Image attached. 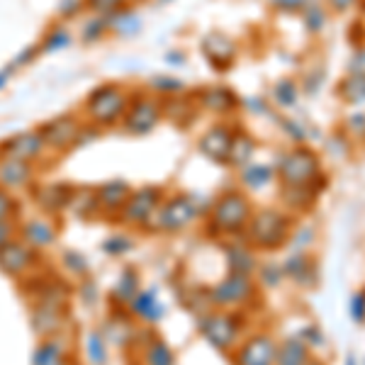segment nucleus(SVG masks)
Returning a JSON list of instances; mask_svg holds the SVG:
<instances>
[{
    "instance_id": "obj_1",
    "label": "nucleus",
    "mask_w": 365,
    "mask_h": 365,
    "mask_svg": "<svg viewBox=\"0 0 365 365\" xmlns=\"http://www.w3.org/2000/svg\"><path fill=\"white\" fill-rule=\"evenodd\" d=\"M200 210L197 202L192 195H173L168 200H163L158 205V210L154 212L149 222H146L144 232L154 234V232H163V234H178L182 229H187L192 222L197 220Z\"/></svg>"
},
{
    "instance_id": "obj_2",
    "label": "nucleus",
    "mask_w": 365,
    "mask_h": 365,
    "mask_svg": "<svg viewBox=\"0 0 365 365\" xmlns=\"http://www.w3.org/2000/svg\"><path fill=\"white\" fill-rule=\"evenodd\" d=\"M246 229H249V239L256 249L275 251L290 239L292 220L287 215H282V212L268 207V210L253 212Z\"/></svg>"
},
{
    "instance_id": "obj_3",
    "label": "nucleus",
    "mask_w": 365,
    "mask_h": 365,
    "mask_svg": "<svg viewBox=\"0 0 365 365\" xmlns=\"http://www.w3.org/2000/svg\"><path fill=\"white\" fill-rule=\"evenodd\" d=\"M251 202L241 192H225L222 197L215 200L212 205V227L220 234H239L241 229H246L251 220Z\"/></svg>"
},
{
    "instance_id": "obj_4",
    "label": "nucleus",
    "mask_w": 365,
    "mask_h": 365,
    "mask_svg": "<svg viewBox=\"0 0 365 365\" xmlns=\"http://www.w3.org/2000/svg\"><path fill=\"white\" fill-rule=\"evenodd\" d=\"M278 175L285 187H302L312 185L319 175V156L312 149L297 146V149L287 151L278 163Z\"/></svg>"
},
{
    "instance_id": "obj_5",
    "label": "nucleus",
    "mask_w": 365,
    "mask_h": 365,
    "mask_svg": "<svg viewBox=\"0 0 365 365\" xmlns=\"http://www.w3.org/2000/svg\"><path fill=\"white\" fill-rule=\"evenodd\" d=\"M197 329L212 349H217L222 353H229L239 344V324L232 314H227V312H207V314H200Z\"/></svg>"
},
{
    "instance_id": "obj_6",
    "label": "nucleus",
    "mask_w": 365,
    "mask_h": 365,
    "mask_svg": "<svg viewBox=\"0 0 365 365\" xmlns=\"http://www.w3.org/2000/svg\"><path fill=\"white\" fill-rule=\"evenodd\" d=\"M163 202V190L154 185L139 187V190H132V195L127 197L125 207L117 217H120L122 225L127 227H144L146 222L154 217V212L158 210V205Z\"/></svg>"
},
{
    "instance_id": "obj_7",
    "label": "nucleus",
    "mask_w": 365,
    "mask_h": 365,
    "mask_svg": "<svg viewBox=\"0 0 365 365\" xmlns=\"http://www.w3.org/2000/svg\"><path fill=\"white\" fill-rule=\"evenodd\" d=\"M256 295V285H253L251 275H241L229 270L227 278H222L215 287L210 290V304L212 307H239L246 304L249 299Z\"/></svg>"
},
{
    "instance_id": "obj_8",
    "label": "nucleus",
    "mask_w": 365,
    "mask_h": 365,
    "mask_svg": "<svg viewBox=\"0 0 365 365\" xmlns=\"http://www.w3.org/2000/svg\"><path fill=\"white\" fill-rule=\"evenodd\" d=\"M37 253L34 249L22 241L20 237L5 241L0 246V270H3L8 278H17V280H25L32 270H37L39 261H37Z\"/></svg>"
},
{
    "instance_id": "obj_9",
    "label": "nucleus",
    "mask_w": 365,
    "mask_h": 365,
    "mask_svg": "<svg viewBox=\"0 0 365 365\" xmlns=\"http://www.w3.org/2000/svg\"><path fill=\"white\" fill-rule=\"evenodd\" d=\"M127 113V96L115 86L98 88L91 98H88V115L98 125H113Z\"/></svg>"
},
{
    "instance_id": "obj_10",
    "label": "nucleus",
    "mask_w": 365,
    "mask_h": 365,
    "mask_svg": "<svg viewBox=\"0 0 365 365\" xmlns=\"http://www.w3.org/2000/svg\"><path fill=\"white\" fill-rule=\"evenodd\" d=\"M278 356V344L268 334H256L246 339L244 344L234 351L232 363L234 365H275Z\"/></svg>"
},
{
    "instance_id": "obj_11",
    "label": "nucleus",
    "mask_w": 365,
    "mask_h": 365,
    "mask_svg": "<svg viewBox=\"0 0 365 365\" xmlns=\"http://www.w3.org/2000/svg\"><path fill=\"white\" fill-rule=\"evenodd\" d=\"M63 322H66V309L54 307V304L34 302L29 309V324L39 339H56L63 329Z\"/></svg>"
},
{
    "instance_id": "obj_12",
    "label": "nucleus",
    "mask_w": 365,
    "mask_h": 365,
    "mask_svg": "<svg viewBox=\"0 0 365 365\" xmlns=\"http://www.w3.org/2000/svg\"><path fill=\"white\" fill-rule=\"evenodd\" d=\"M44 137L42 132H22V134H15V137L5 139L0 144V156L5 158H20V161H29L32 163L34 158L44 151Z\"/></svg>"
},
{
    "instance_id": "obj_13",
    "label": "nucleus",
    "mask_w": 365,
    "mask_h": 365,
    "mask_svg": "<svg viewBox=\"0 0 365 365\" xmlns=\"http://www.w3.org/2000/svg\"><path fill=\"white\" fill-rule=\"evenodd\" d=\"M44 137V144L51 146L56 151H63L68 146H76L78 144V137H81V125L73 120V117H58V120L49 122L44 129H39Z\"/></svg>"
},
{
    "instance_id": "obj_14",
    "label": "nucleus",
    "mask_w": 365,
    "mask_h": 365,
    "mask_svg": "<svg viewBox=\"0 0 365 365\" xmlns=\"http://www.w3.org/2000/svg\"><path fill=\"white\" fill-rule=\"evenodd\" d=\"M17 237L25 241L29 249L44 251L56 241V227L49 220H44V217H34V220L17 225Z\"/></svg>"
},
{
    "instance_id": "obj_15",
    "label": "nucleus",
    "mask_w": 365,
    "mask_h": 365,
    "mask_svg": "<svg viewBox=\"0 0 365 365\" xmlns=\"http://www.w3.org/2000/svg\"><path fill=\"white\" fill-rule=\"evenodd\" d=\"M34 180V168L29 161L20 158H5L0 156V187L5 190H22L29 187Z\"/></svg>"
},
{
    "instance_id": "obj_16",
    "label": "nucleus",
    "mask_w": 365,
    "mask_h": 365,
    "mask_svg": "<svg viewBox=\"0 0 365 365\" xmlns=\"http://www.w3.org/2000/svg\"><path fill=\"white\" fill-rule=\"evenodd\" d=\"M158 120H161V105L151 98H144L134 103L127 113V129L132 134H146L158 125Z\"/></svg>"
},
{
    "instance_id": "obj_17",
    "label": "nucleus",
    "mask_w": 365,
    "mask_h": 365,
    "mask_svg": "<svg viewBox=\"0 0 365 365\" xmlns=\"http://www.w3.org/2000/svg\"><path fill=\"white\" fill-rule=\"evenodd\" d=\"M127 309L132 317H137L139 322H146V324H158L163 319V314H166V307H163V302L158 299V292L154 287L139 290L132 302L127 304Z\"/></svg>"
},
{
    "instance_id": "obj_18",
    "label": "nucleus",
    "mask_w": 365,
    "mask_h": 365,
    "mask_svg": "<svg viewBox=\"0 0 365 365\" xmlns=\"http://www.w3.org/2000/svg\"><path fill=\"white\" fill-rule=\"evenodd\" d=\"M71 195H73V187L66 185V182H44V185H37V190H34L37 205L49 215L68 210Z\"/></svg>"
},
{
    "instance_id": "obj_19",
    "label": "nucleus",
    "mask_w": 365,
    "mask_h": 365,
    "mask_svg": "<svg viewBox=\"0 0 365 365\" xmlns=\"http://www.w3.org/2000/svg\"><path fill=\"white\" fill-rule=\"evenodd\" d=\"M232 137L234 132H229L227 127H212L202 139H200V151L215 163H227L229 161V149H232Z\"/></svg>"
},
{
    "instance_id": "obj_20",
    "label": "nucleus",
    "mask_w": 365,
    "mask_h": 365,
    "mask_svg": "<svg viewBox=\"0 0 365 365\" xmlns=\"http://www.w3.org/2000/svg\"><path fill=\"white\" fill-rule=\"evenodd\" d=\"M129 195H132V187H129L125 180H110V182H105V185L98 187L100 212H103V215H108V217L120 215Z\"/></svg>"
},
{
    "instance_id": "obj_21",
    "label": "nucleus",
    "mask_w": 365,
    "mask_h": 365,
    "mask_svg": "<svg viewBox=\"0 0 365 365\" xmlns=\"http://www.w3.org/2000/svg\"><path fill=\"white\" fill-rule=\"evenodd\" d=\"M205 54L210 56L212 63H217L220 68H227V63H232L234 54H237V44L222 32L210 34V37L205 39Z\"/></svg>"
},
{
    "instance_id": "obj_22",
    "label": "nucleus",
    "mask_w": 365,
    "mask_h": 365,
    "mask_svg": "<svg viewBox=\"0 0 365 365\" xmlns=\"http://www.w3.org/2000/svg\"><path fill=\"white\" fill-rule=\"evenodd\" d=\"M68 210L73 212L78 220H93L100 215V202H98V187H73V195H71Z\"/></svg>"
},
{
    "instance_id": "obj_23",
    "label": "nucleus",
    "mask_w": 365,
    "mask_h": 365,
    "mask_svg": "<svg viewBox=\"0 0 365 365\" xmlns=\"http://www.w3.org/2000/svg\"><path fill=\"white\" fill-rule=\"evenodd\" d=\"M32 365H71L63 344L56 339H42L32 353Z\"/></svg>"
},
{
    "instance_id": "obj_24",
    "label": "nucleus",
    "mask_w": 365,
    "mask_h": 365,
    "mask_svg": "<svg viewBox=\"0 0 365 365\" xmlns=\"http://www.w3.org/2000/svg\"><path fill=\"white\" fill-rule=\"evenodd\" d=\"M309 363V349L299 336L285 339L278 346V356H275V365H307Z\"/></svg>"
},
{
    "instance_id": "obj_25",
    "label": "nucleus",
    "mask_w": 365,
    "mask_h": 365,
    "mask_svg": "<svg viewBox=\"0 0 365 365\" xmlns=\"http://www.w3.org/2000/svg\"><path fill=\"white\" fill-rule=\"evenodd\" d=\"M139 290H141V287H139V273L134 268H125L120 273V278H117L115 287H113V297H115L117 304L127 307Z\"/></svg>"
},
{
    "instance_id": "obj_26",
    "label": "nucleus",
    "mask_w": 365,
    "mask_h": 365,
    "mask_svg": "<svg viewBox=\"0 0 365 365\" xmlns=\"http://www.w3.org/2000/svg\"><path fill=\"white\" fill-rule=\"evenodd\" d=\"M253 149H256V144H253V139L249 137V134H246V132H237L232 137V149H229V161L227 163L244 168L246 163H251Z\"/></svg>"
},
{
    "instance_id": "obj_27",
    "label": "nucleus",
    "mask_w": 365,
    "mask_h": 365,
    "mask_svg": "<svg viewBox=\"0 0 365 365\" xmlns=\"http://www.w3.org/2000/svg\"><path fill=\"white\" fill-rule=\"evenodd\" d=\"M86 358L91 365H108V341L98 329L86 334Z\"/></svg>"
},
{
    "instance_id": "obj_28",
    "label": "nucleus",
    "mask_w": 365,
    "mask_h": 365,
    "mask_svg": "<svg viewBox=\"0 0 365 365\" xmlns=\"http://www.w3.org/2000/svg\"><path fill=\"white\" fill-rule=\"evenodd\" d=\"M227 261H229V270H232V273L253 275V270H256V258H253V253L249 249H244V246H229Z\"/></svg>"
},
{
    "instance_id": "obj_29",
    "label": "nucleus",
    "mask_w": 365,
    "mask_h": 365,
    "mask_svg": "<svg viewBox=\"0 0 365 365\" xmlns=\"http://www.w3.org/2000/svg\"><path fill=\"white\" fill-rule=\"evenodd\" d=\"M200 103L207 110H215V113H229L232 108H237V98L227 88H210V91L202 93Z\"/></svg>"
},
{
    "instance_id": "obj_30",
    "label": "nucleus",
    "mask_w": 365,
    "mask_h": 365,
    "mask_svg": "<svg viewBox=\"0 0 365 365\" xmlns=\"http://www.w3.org/2000/svg\"><path fill=\"white\" fill-rule=\"evenodd\" d=\"M144 363L146 365H175V353L166 341L151 339L149 346L144 349Z\"/></svg>"
},
{
    "instance_id": "obj_31",
    "label": "nucleus",
    "mask_w": 365,
    "mask_h": 365,
    "mask_svg": "<svg viewBox=\"0 0 365 365\" xmlns=\"http://www.w3.org/2000/svg\"><path fill=\"white\" fill-rule=\"evenodd\" d=\"M241 178H244L246 185L253 187V190H261V187H266L270 178H273V168L263 166V163H246Z\"/></svg>"
},
{
    "instance_id": "obj_32",
    "label": "nucleus",
    "mask_w": 365,
    "mask_h": 365,
    "mask_svg": "<svg viewBox=\"0 0 365 365\" xmlns=\"http://www.w3.org/2000/svg\"><path fill=\"white\" fill-rule=\"evenodd\" d=\"M285 273L290 275L292 280L302 282V285H309V273H312V261L307 256H302V253H295V256L287 258L285 263Z\"/></svg>"
},
{
    "instance_id": "obj_33",
    "label": "nucleus",
    "mask_w": 365,
    "mask_h": 365,
    "mask_svg": "<svg viewBox=\"0 0 365 365\" xmlns=\"http://www.w3.org/2000/svg\"><path fill=\"white\" fill-rule=\"evenodd\" d=\"M103 334H105V339H113V344L117 346H129L137 341V334H134V329L129 327L125 319H117V327H115V322L110 319L108 329H105Z\"/></svg>"
},
{
    "instance_id": "obj_34",
    "label": "nucleus",
    "mask_w": 365,
    "mask_h": 365,
    "mask_svg": "<svg viewBox=\"0 0 365 365\" xmlns=\"http://www.w3.org/2000/svg\"><path fill=\"white\" fill-rule=\"evenodd\" d=\"M339 93L344 100H349V103H363L365 100V78L363 76H351V78H346L344 83L339 86Z\"/></svg>"
},
{
    "instance_id": "obj_35",
    "label": "nucleus",
    "mask_w": 365,
    "mask_h": 365,
    "mask_svg": "<svg viewBox=\"0 0 365 365\" xmlns=\"http://www.w3.org/2000/svg\"><path fill=\"white\" fill-rule=\"evenodd\" d=\"M17 212H20V207H17V200L13 197V192L0 187V225L15 222Z\"/></svg>"
},
{
    "instance_id": "obj_36",
    "label": "nucleus",
    "mask_w": 365,
    "mask_h": 365,
    "mask_svg": "<svg viewBox=\"0 0 365 365\" xmlns=\"http://www.w3.org/2000/svg\"><path fill=\"white\" fill-rule=\"evenodd\" d=\"M273 96L280 108H290V105H295V100H297V88L292 81H280V83L275 86Z\"/></svg>"
},
{
    "instance_id": "obj_37",
    "label": "nucleus",
    "mask_w": 365,
    "mask_h": 365,
    "mask_svg": "<svg viewBox=\"0 0 365 365\" xmlns=\"http://www.w3.org/2000/svg\"><path fill=\"white\" fill-rule=\"evenodd\" d=\"M63 266H66L73 275H78V278H86L88 275V261H86L83 253H78V251L63 253Z\"/></svg>"
},
{
    "instance_id": "obj_38",
    "label": "nucleus",
    "mask_w": 365,
    "mask_h": 365,
    "mask_svg": "<svg viewBox=\"0 0 365 365\" xmlns=\"http://www.w3.org/2000/svg\"><path fill=\"white\" fill-rule=\"evenodd\" d=\"M349 312H351V319L356 324H363L365 322V290L356 292L349 302Z\"/></svg>"
},
{
    "instance_id": "obj_39",
    "label": "nucleus",
    "mask_w": 365,
    "mask_h": 365,
    "mask_svg": "<svg viewBox=\"0 0 365 365\" xmlns=\"http://www.w3.org/2000/svg\"><path fill=\"white\" fill-rule=\"evenodd\" d=\"M103 249L110 253V256H122V253H127L132 249V241L127 237H110L108 241L103 244Z\"/></svg>"
},
{
    "instance_id": "obj_40",
    "label": "nucleus",
    "mask_w": 365,
    "mask_h": 365,
    "mask_svg": "<svg viewBox=\"0 0 365 365\" xmlns=\"http://www.w3.org/2000/svg\"><path fill=\"white\" fill-rule=\"evenodd\" d=\"M304 20H307L309 29L319 32V29L324 27V20H327V13H324L319 5H309V8H307V15H304Z\"/></svg>"
},
{
    "instance_id": "obj_41",
    "label": "nucleus",
    "mask_w": 365,
    "mask_h": 365,
    "mask_svg": "<svg viewBox=\"0 0 365 365\" xmlns=\"http://www.w3.org/2000/svg\"><path fill=\"white\" fill-rule=\"evenodd\" d=\"M96 13H103V15H110V13H117V10L125 5V0H88Z\"/></svg>"
},
{
    "instance_id": "obj_42",
    "label": "nucleus",
    "mask_w": 365,
    "mask_h": 365,
    "mask_svg": "<svg viewBox=\"0 0 365 365\" xmlns=\"http://www.w3.org/2000/svg\"><path fill=\"white\" fill-rule=\"evenodd\" d=\"M349 71L353 76H363V78H365V49H358L356 54L351 56Z\"/></svg>"
},
{
    "instance_id": "obj_43",
    "label": "nucleus",
    "mask_w": 365,
    "mask_h": 365,
    "mask_svg": "<svg viewBox=\"0 0 365 365\" xmlns=\"http://www.w3.org/2000/svg\"><path fill=\"white\" fill-rule=\"evenodd\" d=\"M17 237V225L15 222H5V225H0V246L5 244V241L15 239Z\"/></svg>"
},
{
    "instance_id": "obj_44",
    "label": "nucleus",
    "mask_w": 365,
    "mask_h": 365,
    "mask_svg": "<svg viewBox=\"0 0 365 365\" xmlns=\"http://www.w3.org/2000/svg\"><path fill=\"white\" fill-rule=\"evenodd\" d=\"M353 3H356V0H329V5H331L336 13H344V10H349Z\"/></svg>"
},
{
    "instance_id": "obj_45",
    "label": "nucleus",
    "mask_w": 365,
    "mask_h": 365,
    "mask_svg": "<svg viewBox=\"0 0 365 365\" xmlns=\"http://www.w3.org/2000/svg\"><path fill=\"white\" fill-rule=\"evenodd\" d=\"M275 3L282 5V8H285V10H290V8H295V5L299 3V0H275Z\"/></svg>"
},
{
    "instance_id": "obj_46",
    "label": "nucleus",
    "mask_w": 365,
    "mask_h": 365,
    "mask_svg": "<svg viewBox=\"0 0 365 365\" xmlns=\"http://www.w3.org/2000/svg\"><path fill=\"white\" fill-rule=\"evenodd\" d=\"M346 365H356V358L349 356V358H346Z\"/></svg>"
},
{
    "instance_id": "obj_47",
    "label": "nucleus",
    "mask_w": 365,
    "mask_h": 365,
    "mask_svg": "<svg viewBox=\"0 0 365 365\" xmlns=\"http://www.w3.org/2000/svg\"><path fill=\"white\" fill-rule=\"evenodd\" d=\"M307 365H324V363H319V361H309Z\"/></svg>"
}]
</instances>
